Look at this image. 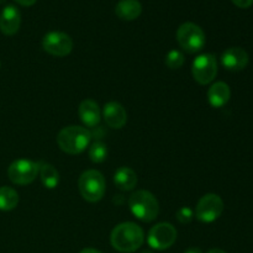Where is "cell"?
I'll list each match as a JSON object with an SVG mask.
<instances>
[{
  "label": "cell",
  "mask_w": 253,
  "mask_h": 253,
  "mask_svg": "<svg viewBox=\"0 0 253 253\" xmlns=\"http://www.w3.org/2000/svg\"><path fill=\"white\" fill-rule=\"evenodd\" d=\"M111 246L119 252L132 253L145 242L143 230L135 222H123L114 227L110 235Z\"/></svg>",
  "instance_id": "1"
},
{
  "label": "cell",
  "mask_w": 253,
  "mask_h": 253,
  "mask_svg": "<svg viewBox=\"0 0 253 253\" xmlns=\"http://www.w3.org/2000/svg\"><path fill=\"white\" fill-rule=\"evenodd\" d=\"M91 132L83 126H67L57 135V143L63 152L68 155H79L89 147Z\"/></svg>",
  "instance_id": "2"
},
{
  "label": "cell",
  "mask_w": 253,
  "mask_h": 253,
  "mask_svg": "<svg viewBox=\"0 0 253 253\" xmlns=\"http://www.w3.org/2000/svg\"><path fill=\"white\" fill-rule=\"evenodd\" d=\"M128 208L133 216L143 222L153 221L160 214V203L148 190L133 192L128 198Z\"/></svg>",
  "instance_id": "3"
},
{
  "label": "cell",
  "mask_w": 253,
  "mask_h": 253,
  "mask_svg": "<svg viewBox=\"0 0 253 253\" xmlns=\"http://www.w3.org/2000/svg\"><path fill=\"white\" fill-rule=\"evenodd\" d=\"M78 189L83 199L86 202H100L106 190L105 178L96 169L85 170L82 173L78 179Z\"/></svg>",
  "instance_id": "4"
},
{
  "label": "cell",
  "mask_w": 253,
  "mask_h": 253,
  "mask_svg": "<svg viewBox=\"0 0 253 253\" xmlns=\"http://www.w3.org/2000/svg\"><path fill=\"white\" fill-rule=\"evenodd\" d=\"M177 41L188 53H198L204 48L207 37L199 25L194 22H184L177 30Z\"/></svg>",
  "instance_id": "5"
},
{
  "label": "cell",
  "mask_w": 253,
  "mask_h": 253,
  "mask_svg": "<svg viewBox=\"0 0 253 253\" xmlns=\"http://www.w3.org/2000/svg\"><path fill=\"white\" fill-rule=\"evenodd\" d=\"M40 162L31 160H16L7 168V177L14 184H31L39 175Z\"/></svg>",
  "instance_id": "6"
},
{
  "label": "cell",
  "mask_w": 253,
  "mask_h": 253,
  "mask_svg": "<svg viewBox=\"0 0 253 253\" xmlns=\"http://www.w3.org/2000/svg\"><path fill=\"white\" fill-rule=\"evenodd\" d=\"M224 211V202L221 198L214 193H209L202 197L195 207V217L200 222L210 224L221 216Z\"/></svg>",
  "instance_id": "7"
},
{
  "label": "cell",
  "mask_w": 253,
  "mask_h": 253,
  "mask_svg": "<svg viewBox=\"0 0 253 253\" xmlns=\"http://www.w3.org/2000/svg\"><path fill=\"white\" fill-rule=\"evenodd\" d=\"M177 230L169 222H160L148 231L147 244L151 249L165 251L177 241Z\"/></svg>",
  "instance_id": "8"
},
{
  "label": "cell",
  "mask_w": 253,
  "mask_h": 253,
  "mask_svg": "<svg viewBox=\"0 0 253 253\" xmlns=\"http://www.w3.org/2000/svg\"><path fill=\"white\" fill-rule=\"evenodd\" d=\"M193 78L200 85L210 84L217 74L216 57L211 53H203L193 61L192 64Z\"/></svg>",
  "instance_id": "9"
},
{
  "label": "cell",
  "mask_w": 253,
  "mask_h": 253,
  "mask_svg": "<svg viewBox=\"0 0 253 253\" xmlns=\"http://www.w3.org/2000/svg\"><path fill=\"white\" fill-rule=\"evenodd\" d=\"M42 48L53 57H66L73 49V40L62 31H51L42 39Z\"/></svg>",
  "instance_id": "10"
},
{
  "label": "cell",
  "mask_w": 253,
  "mask_h": 253,
  "mask_svg": "<svg viewBox=\"0 0 253 253\" xmlns=\"http://www.w3.org/2000/svg\"><path fill=\"white\" fill-rule=\"evenodd\" d=\"M250 62V56L241 47H230L222 53L221 64L231 72L244 71Z\"/></svg>",
  "instance_id": "11"
},
{
  "label": "cell",
  "mask_w": 253,
  "mask_h": 253,
  "mask_svg": "<svg viewBox=\"0 0 253 253\" xmlns=\"http://www.w3.org/2000/svg\"><path fill=\"white\" fill-rule=\"evenodd\" d=\"M104 121L110 128H123L127 123V113L125 108L118 101H109L104 105L101 111Z\"/></svg>",
  "instance_id": "12"
},
{
  "label": "cell",
  "mask_w": 253,
  "mask_h": 253,
  "mask_svg": "<svg viewBox=\"0 0 253 253\" xmlns=\"http://www.w3.org/2000/svg\"><path fill=\"white\" fill-rule=\"evenodd\" d=\"M21 25V14L14 5H7L0 14V31L6 36L17 34Z\"/></svg>",
  "instance_id": "13"
},
{
  "label": "cell",
  "mask_w": 253,
  "mask_h": 253,
  "mask_svg": "<svg viewBox=\"0 0 253 253\" xmlns=\"http://www.w3.org/2000/svg\"><path fill=\"white\" fill-rule=\"evenodd\" d=\"M78 115L82 123L88 127H96L101 120V110L93 99H84L79 104Z\"/></svg>",
  "instance_id": "14"
},
{
  "label": "cell",
  "mask_w": 253,
  "mask_h": 253,
  "mask_svg": "<svg viewBox=\"0 0 253 253\" xmlns=\"http://www.w3.org/2000/svg\"><path fill=\"white\" fill-rule=\"evenodd\" d=\"M231 98V89L225 82H216L208 90V100L212 108H222Z\"/></svg>",
  "instance_id": "15"
},
{
  "label": "cell",
  "mask_w": 253,
  "mask_h": 253,
  "mask_svg": "<svg viewBox=\"0 0 253 253\" xmlns=\"http://www.w3.org/2000/svg\"><path fill=\"white\" fill-rule=\"evenodd\" d=\"M142 12V5L138 0H121L115 7L116 16L124 21H133Z\"/></svg>",
  "instance_id": "16"
},
{
  "label": "cell",
  "mask_w": 253,
  "mask_h": 253,
  "mask_svg": "<svg viewBox=\"0 0 253 253\" xmlns=\"http://www.w3.org/2000/svg\"><path fill=\"white\" fill-rule=\"evenodd\" d=\"M114 183L123 192H130L137 185V174L132 168L120 167L114 174Z\"/></svg>",
  "instance_id": "17"
},
{
  "label": "cell",
  "mask_w": 253,
  "mask_h": 253,
  "mask_svg": "<svg viewBox=\"0 0 253 253\" xmlns=\"http://www.w3.org/2000/svg\"><path fill=\"white\" fill-rule=\"evenodd\" d=\"M40 179L42 184L47 189H54L59 184V173L56 168L49 163L40 162V170H39Z\"/></svg>",
  "instance_id": "18"
},
{
  "label": "cell",
  "mask_w": 253,
  "mask_h": 253,
  "mask_svg": "<svg viewBox=\"0 0 253 253\" xmlns=\"http://www.w3.org/2000/svg\"><path fill=\"white\" fill-rule=\"evenodd\" d=\"M19 194L10 187H0V210L10 211L19 204Z\"/></svg>",
  "instance_id": "19"
},
{
  "label": "cell",
  "mask_w": 253,
  "mask_h": 253,
  "mask_svg": "<svg viewBox=\"0 0 253 253\" xmlns=\"http://www.w3.org/2000/svg\"><path fill=\"white\" fill-rule=\"evenodd\" d=\"M89 158L93 163H103L108 157V147L101 141H95L89 147Z\"/></svg>",
  "instance_id": "20"
},
{
  "label": "cell",
  "mask_w": 253,
  "mask_h": 253,
  "mask_svg": "<svg viewBox=\"0 0 253 253\" xmlns=\"http://www.w3.org/2000/svg\"><path fill=\"white\" fill-rule=\"evenodd\" d=\"M184 54L178 49H172L167 53L165 58L166 66L169 69H179L184 64Z\"/></svg>",
  "instance_id": "21"
},
{
  "label": "cell",
  "mask_w": 253,
  "mask_h": 253,
  "mask_svg": "<svg viewBox=\"0 0 253 253\" xmlns=\"http://www.w3.org/2000/svg\"><path fill=\"white\" fill-rule=\"evenodd\" d=\"M193 217H194V211H193L189 207L180 208L177 211V214H175V219H177L178 222L182 225L189 224L193 220Z\"/></svg>",
  "instance_id": "22"
},
{
  "label": "cell",
  "mask_w": 253,
  "mask_h": 253,
  "mask_svg": "<svg viewBox=\"0 0 253 253\" xmlns=\"http://www.w3.org/2000/svg\"><path fill=\"white\" fill-rule=\"evenodd\" d=\"M235 5L237 7H241V9H247V7L252 6L253 0H232Z\"/></svg>",
  "instance_id": "23"
},
{
  "label": "cell",
  "mask_w": 253,
  "mask_h": 253,
  "mask_svg": "<svg viewBox=\"0 0 253 253\" xmlns=\"http://www.w3.org/2000/svg\"><path fill=\"white\" fill-rule=\"evenodd\" d=\"M17 4L22 5V6H32L37 0H15Z\"/></svg>",
  "instance_id": "24"
},
{
  "label": "cell",
  "mask_w": 253,
  "mask_h": 253,
  "mask_svg": "<svg viewBox=\"0 0 253 253\" xmlns=\"http://www.w3.org/2000/svg\"><path fill=\"white\" fill-rule=\"evenodd\" d=\"M184 253H203V251L199 247H189L188 250H185Z\"/></svg>",
  "instance_id": "25"
},
{
  "label": "cell",
  "mask_w": 253,
  "mask_h": 253,
  "mask_svg": "<svg viewBox=\"0 0 253 253\" xmlns=\"http://www.w3.org/2000/svg\"><path fill=\"white\" fill-rule=\"evenodd\" d=\"M81 253H103V252H100L99 250H95V249H84L83 251H81Z\"/></svg>",
  "instance_id": "26"
},
{
  "label": "cell",
  "mask_w": 253,
  "mask_h": 253,
  "mask_svg": "<svg viewBox=\"0 0 253 253\" xmlns=\"http://www.w3.org/2000/svg\"><path fill=\"white\" fill-rule=\"evenodd\" d=\"M208 253H226V252L222 251V250H219V249H214V250H210Z\"/></svg>",
  "instance_id": "27"
},
{
  "label": "cell",
  "mask_w": 253,
  "mask_h": 253,
  "mask_svg": "<svg viewBox=\"0 0 253 253\" xmlns=\"http://www.w3.org/2000/svg\"><path fill=\"white\" fill-rule=\"evenodd\" d=\"M141 253H153V252L150 251V250H146V251H142Z\"/></svg>",
  "instance_id": "28"
}]
</instances>
